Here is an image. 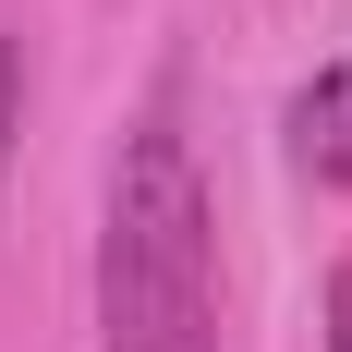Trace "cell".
Returning <instances> with one entry per match:
<instances>
[{"instance_id":"obj_3","label":"cell","mask_w":352,"mask_h":352,"mask_svg":"<svg viewBox=\"0 0 352 352\" xmlns=\"http://www.w3.org/2000/svg\"><path fill=\"white\" fill-rule=\"evenodd\" d=\"M316 328H328V352H352V255L328 267V304H316Z\"/></svg>"},{"instance_id":"obj_1","label":"cell","mask_w":352,"mask_h":352,"mask_svg":"<svg viewBox=\"0 0 352 352\" xmlns=\"http://www.w3.org/2000/svg\"><path fill=\"white\" fill-rule=\"evenodd\" d=\"M98 352H219V207L182 134V98L122 122L98 195Z\"/></svg>"},{"instance_id":"obj_4","label":"cell","mask_w":352,"mask_h":352,"mask_svg":"<svg viewBox=\"0 0 352 352\" xmlns=\"http://www.w3.org/2000/svg\"><path fill=\"white\" fill-rule=\"evenodd\" d=\"M12 85H25V61H12V36H0V158H12Z\"/></svg>"},{"instance_id":"obj_2","label":"cell","mask_w":352,"mask_h":352,"mask_svg":"<svg viewBox=\"0 0 352 352\" xmlns=\"http://www.w3.org/2000/svg\"><path fill=\"white\" fill-rule=\"evenodd\" d=\"M280 146H292V170H304V182L352 195V61H316L304 85H292V109H280Z\"/></svg>"}]
</instances>
